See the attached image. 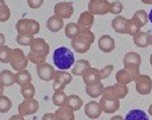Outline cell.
<instances>
[{"instance_id":"1","label":"cell","mask_w":152,"mask_h":120,"mask_svg":"<svg viewBox=\"0 0 152 120\" xmlns=\"http://www.w3.org/2000/svg\"><path fill=\"white\" fill-rule=\"evenodd\" d=\"M81 27V26H80ZM94 33L90 29L81 27V31L74 40H71V46L78 53H84L90 48L94 41Z\"/></svg>"},{"instance_id":"2","label":"cell","mask_w":152,"mask_h":120,"mask_svg":"<svg viewBox=\"0 0 152 120\" xmlns=\"http://www.w3.org/2000/svg\"><path fill=\"white\" fill-rule=\"evenodd\" d=\"M53 61L56 67L60 69L61 71L68 70L73 64H75L74 53L70 48L66 46H60L54 51Z\"/></svg>"},{"instance_id":"3","label":"cell","mask_w":152,"mask_h":120,"mask_svg":"<svg viewBox=\"0 0 152 120\" xmlns=\"http://www.w3.org/2000/svg\"><path fill=\"white\" fill-rule=\"evenodd\" d=\"M128 93L129 89L127 85H122L117 83L115 85L107 86V88H104L102 97L107 100H120L126 97Z\"/></svg>"},{"instance_id":"4","label":"cell","mask_w":152,"mask_h":120,"mask_svg":"<svg viewBox=\"0 0 152 120\" xmlns=\"http://www.w3.org/2000/svg\"><path fill=\"white\" fill-rule=\"evenodd\" d=\"M15 28L18 34H35L40 31V23L35 19L20 18L15 24Z\"/></svg>"},{"instance_id":"5","label":"cell","mask_w":152,"mask_h":120,"mask_svg":"<svg viewBox=\"0 0 152 120\" xmlns=\"http://www.w3.org/2000/svg\"><path fill=\"white\" fill-rule=\"evenodd\" d=\"M28 56L24 55L23 51L21 48H14L13 50V57L11 59L10 66L13 70H15L16 72L21 70H26V67L28 65Z\"/></svg>"},{"instance_id":"6","label":"cell","mask_w":152,"mask_h":120,"mask_svg":"<svg viewBox=\"0 0 152 120\" xmlns=\"http://www.w3.org/2000/svg\"><path fill=\"white\" fill-rule=\"evenodd\" d=\"M72 81V74L64 71H56L55 78L53 80V89L54 91H63L68 84Z\"/></svg>"},{"instance_id":"7","label":"cell","mask_w":152,"mask_h":120,"mask_svg":"<svg viewBox=\"0 0 152 120\" xmlns=\"http://www.w3.org/2000/svg\"><path fill=\"white\" fill-rule=\"evenodd\" d=\"M111 2L107 0H90L88 2V11L94 15H104L110 12Z\"/></svg>"},{"instance_id":"8","label":"cell","mask_w":152,"mask_h":120,"mask_svg":"<svg viewBox=\"0 0 152 120\" xmlns=\"http://www.w3.org/2000/svg\"><path fill=\"white\" fill-rule=\"evenodd\" d=\"M136 91L141 95H147L152 90V80L148 75L140 74L135 80Z\"/></svg>"},{"instance_id":"9","label":"cell","mask_w":152,"mask_h":120,"mask_svg":"<svg viewBox=\"0 0 152 120\" xmlns=\"http://www.w3.org/2000/svg\"><path fill=\"white\" fill-rule=\"evenodd\" d=\"M140 75V70L134 71V70H128V69H122L118 71L116 74V80L117 83L122 85H128L129 83L133 82L136 80V78Z\"/></svg>"},{"instance_id":"10","label":"cell","mask_w":152,"mask_h":120,"mask_svg":"<svg viewBox=\"0 0 152 120\" xmlns=\"http://www.w3.org/2000/svg\"><path fill=\"white\" fill-rule=\"evenodd\" d=\"M54 12L55 15L59 16L62 19H68L73 15L74 12V7L70 2L67 1H61L55 4L54 6Z\"/></svg>"},{"instance_id":"11","label":"cell","mask_w":152,"mask_h":120,"mask_svg":"<svg viewBox=\"0 0 152 120\" xmlns=\"http://www.w3.org/2000/svg\"><path fill=\"white\" fill-rule=\"evenodd\" d=\"M124 68L128 69V70H134L138 71L140 70L141 65V56L138 53L135 51H129L124 56Z\"/></svg>"},{"instance_id":"12","label":"cell","mask_w":152,"mask_h":120,"mask_svg":"<svg viewBox=\"0 0 152 120\" xmlns=\"http://www.w3.org/2000/svg\"><path fill=\"white\" fill-rule=\"evenodd\" d=\"M39 102L36 99H24L20 104L18 105V113L23 116H26V115L35 114L39 110Z\"/></svg>"},{"instance_id":"13","label":"cell","mask_w":152,"mask_h":120,"mask_svg":"<svg viewBox=\"0 0 152 120\" xmlns=\"http://www.w3.org/2000/svg\"><path fill=\"white\" fill-rule=\"evenodd\" d=\"M82 80L86 86H94L100 83L102 76H100L99 70L96 68L90 67L88 68L82 75Z\"/></svg>"},{"instance_id":"14","label":"cell","mask_w":152,"mask_h":120,"mask_svg":"<svg viewBox=\"0 0 152 120\" xmlns=\"http://www.w3.org/2000/svg\"><path fill=\"white\" fill-rule=\"evenodd\" d=\"M37 73H38L39 78L43 81L54 80L56 75L55 69L49 63H43L37 66Z\"/></svg>"},{"instance_id":"15","label":"cell","mask_w":152,"mask_h":120,"mask_svg":"<svg viewBox=\"0 0 152 120\" xmlns=\"http://www.w3.org/2000/svg\"><path fill=\"white\" fill-rule=\"evenodd\" d=\"M29 48H31L29 51L31 53H37V55H44L46 57L49 55V51H50V46L42 38H36L33 40L31 45L29 46Z\"/></svg>"},{"instance_id":"16","label":"cell","mask_w":152,"mask_h":120,"mask_svg":"<svg viewBox=\"0 0 152 120\" xmlns=\"http://www.w3.org/2000/svg\"><path fill=\"white\" fill-rule=\"evenodd\" d=\"M84 112L86 116L90 119H96L99 118L102 114V110L100 107V104L96 101H90L84 106Z\"/></svg>"},{"instance_id":"17","label":"cell","mask_w":152,"mask_h":120,"mask_svg":"<svg viewBox=\"0 0 152 120\" xmlns=\"http://www.w3.org/2000/svg\"><path fill=\"white\" fill-rule=\"evenodd\" d=\"M99 50L104 53H111L116 48V43L115 40L109 34H104L99 38Z\"/></svg>"},{"instance_id":"18","label":"cell","mask_w":152,"mask_h":120,"mask_svg":"<svg viewBox=\"0 0 152 120\" xmlns=\"http://www.w3.org/2000/svg\"><path fill=\"white\" fill-rule=\"evenodd\" d=\"M55 116L57 120H75L74 110L69 105L59 107L55 111Z\"/></svg>"},{"instance_id":"19","label":"cell","mask_w":152,"mask_h":120,"mask_svg":"<svg viewBox=\"0 0 152 120\" xmlns=\"http://www.w3.org/2000/svg\"><path fill=\"white\" fill-rule=\"evenodd\" d=\"M99 104L102 107V112L105 113H115L118 109L120 108V100H107L104 97L100 98Z\"/></svg>"},{"instance_id":"20","label":"cell","mask_w":152,"mask_h":120,"mask_svg":"<svg viewBox=\"0 0 152 120\" xmlns=\"http://www.w3.org/2000/svg\"><path fill=\"white\" fill-rule=\"evenodd\" d=\"M133 38L134 43L138 48H145L151 45V34L149 33H146V31H140V33L133 36Z\"/></svg>"},{"instance_id":"21","label":"cell","mask_w":152,"mask_h":120,"mask_svg":"<svg viewBox=\"0 0 152 120\" xmlns=\"http://www.w3.org/2000/svg\"><path fill=\"white\" fill-rule=\"evenodd\" d=\"M46 26H47V28L50 31H52V33H58L59 30H61V29L64 27V21L59 16L53 15L48 18Z\"/></svg>"},{"instance_id":"22","label":"cell","mask_w":152,"mask_h":120,"mask_svg":"<svg viewBox=\"0 0 152 120\" xmlns=\"http://www.w3.org/2000/svg\"><path fill=\"white\" fill-rule=\"evenodd\" d=\"M94 15L92 13H90L89 11H84L80 14V16L78 17L77 23L79 24L81 27L90 29L94 25Z\"/></svg>"},{"instance_id":"23","label":"cell","mask_w":152,"mask_h":120,"mask_svg":"<svg viewBox=\"0 0 152 120\" xmlns=\"http://www.w3.org/2000/svg\"><path fill=\"white\" fill-rule=\"evenodd\" d=\"M16 83V78L14 73L9 70H2L0 73V84L5 86H12Z\"/></svg>"},{"instance_id":"24","label":"cell","mask_w":152,"mask_h":120,"mask_svg":"<svg viewBox=\"0 0 152 120\" xmlns=\"http://www.w3.org/2000/svg\"><path fill=\"white\" fill-rule=\"evenodd\" d=\"M126 21L127 18L123 15H117L112 20V26L118 33L126 34Z\"/></svg>"},{"instance_id":"25","label":"cell","mask_w":152,"mask_h":120,"mask_svg":"<svg viewBox=\"0 0 152 120\" xmlns=\"http://www.w3.org/2000/svg\"><path fill=\"white\" fill-rule=\"evenodd\" d=\"M88 68H90V64L87 60H77L74 64V68L72 69V75L74 76H82L83 73L87 70Z\"/></svg>"},{"instance_id":"26","label":"cell","mask_w":152,"mask_h":120,"mask_svg":"<svg viewBox=\"0 0 152 120\" xmlns=\"http://www.w3.org/2000/svg\"><path fill=\"white\" fill-rule=\"evenodd\" d=\"M125 120H149L148 115L141 109H132L125 116Z\"/></svg>"},{"instance_id":"27","label":"cell","mask_w":152,"mask_h":120,"mask_svg":"<svg viewBox=\"0 0 152 120\" xmlns=\"http://www.w3.org/2000/svg\"><path fill=\"white\" fill-rule=\"evenodd\" d=\"M81 27L78 23L75 22H69L66 24L65 26V35L70 40H74L76 36L80 33Z\"/></svg>"},{"instance_id":"28","label":"cell","mask_w":152,"mask_h":120,"mask_svg":"<svg viewBox=\"0 0 152 120\" xmlns=\"http://www.w3.org/2000/svg\"><path fill=\"white\" fill-rule=\"evenodd\" d=\"M104 86L102 82L97 85L86 86V87H85V92H86V94L92 98H97L99 96H102V93H104Z\"/></svg>"},{"instance_id":"29","label":"cell","mask_w":152,"mask_h":120,"mask_svg":"<svg viewBox=\"0 0 152 120\" xmlns=\"http://www.w3.org/2000/svg\"><path fill=\"white\" fill-rule=\"evenodd\" d=\"M132 19H133V20L137 24H138L140 27H142V26L146 25V23L148 22L149 15L147 14V12L145 10H143V9H140V10H137L133 14V17H132Z\"/></svg>"},{"instance_id":"30","label":"cell","mask_w":152,"mask_h":120,"mask_svg":"<svg viewBox=\"0 0 152 120\" xmlns=\"http://www.w3.org/2000/svg\"><path fill=\"white\" fill-rule=\"evenodd\" d=\"M13 57V50L7 46H0V61L3 64H10Z\"/></svg>"},{"instance_id":"31","label":"cell","mask_w":152,"mask_h":120,"mask_svg":"<svg viewBox=\"0 0 152 120\" xmlns=\"http://www.w3.org/2000/svg\"><path fill=\"white\" fill-rule=\"evenodd\" d=\"M52 101L54 105L58 107L65 106V105H68V96L65 94L64 91H56L53 94Z\"/></svg>"},{"instance_id":"32","label":"cell","mask_w":152,"mask_h":120,"mask_svg":"<svg viewBox=\"0 0 152 120\" xmlns=\"http://www.w3.org/2000/svg\"><path fill=\"white\" fill-rule=\"evenodd\" d=\"M15 78H16V83L19 86L28 84V83L31 82V75L28 72V70H26H26H21L16 72Z\"/></svg>"},{"instance_id":"33","label":"cell","mask_w":152,"mask_h":120,"mask_svg":"<svg viewBox=\"0 0 152 120\" xmlns=\"http://www.w3.org/2000/svg\"><path fill=\"white\" fill-rule=\"evenodd\" d=\"M20 93L24 99H33L36 93V88L31 83L20 86Z\"/></svg>"},{"instance_id":"34","label":"cell","mask_w":152,"mask_h":120,"mask_svg":"<svg viewBox=\"0 0 152 120\" xmlns=\"http://www.w3.org/2000/svg\"><path fill=\"white\" fill-rule=\"evenodd\" d=\"M140 29L141 27L138 25L135 21L133 20L132 18L130 19H127L126 21V33L129 34V35H132V36H135L136 34H138L140 33Z\"/></svg>"},{"instance_id":"35","label":"cell","mask_w":152,"mask_h":120,"mask_svg":"<svg viewBox=\"0 0 152 120\" xmlns=\"http://www.w3.org/2000/svg\"><path fill=\"white\" fill-rule=\"evenodd\" d=\"M10 17V9L6 5L4 0H0V21L5 22Z\"/></svg>"},{"instance_id":"36","label":"cell","mask_w":152,"mask_h":120,"mask_svg":"<svg viewBox=\"0 0 152 120\" xmlns=\"http://www.w3.org/2000/svg\"><path fill=\"white\" fill-rule=\"evenodd\" d=\"M82 104V99L79 96H77V95H70V96H68V105L72 107L74 111H77V110L81 108Z\"/></svg>"},{"instance_id":"37","label":"cell","mask_w":152,"mask_h":120,"mask_svg":"<svg viewBox=\"0 0 152 120\" xmlns=\"http://www.w3.org/2000/svg\"><path fill=\"white\" fill-rule=\"evenodd\" d=\"M12 107V101L7 96L0 95V112L6 113Z\"/></svg>"},{"instance_id":"38","label":"cell","mask_w":152,"mask_h":120,"mask_svg":"<svg viewBox=\"0 0 152 120\" xmlns=\"http://www.w3.org/2000/svg\"><path fill=\"white\" fill-rule=\"evenodd\" d=\"M35 40L33 34H18L16 41L21 46H31L33 40Z\"/></svg>"},{"instance_id":"39","label":"cell","mask_w":152,"mask_h":120,"mask_svg":"<svg viewBox=\"0 0 152 120\" xmlns=\"http://www.w3.org/2000/svg\"><path fill=\"white\" fill-rule=\"evenodd\" d=\"M28 58L29 60V62H31L33 64H36L37 66L40 65V64L46 63V56L44 55H37V53H34L31 51H29L28 53Z\"/></svg>"},{"instance_id":"40","label":"cell","mask_w":152,"mask_h":120,"mask_svg":"<svg viewBox=\"0 0 152 120\" xmlns=\"http://www.w3.org/2000/svg\"><path fill=\"white\" fill-rule=\"evenodd\" d=\"M124 9V5L121 1L119 0H116L114 2H111V5H110V12L113 14H116V15H119Z\"/></svg>"},{"instance_id":"41","label":"cell","mask_w":152,"mask_h":120,"mask_svg":"<svg viewBox=\"0 0 152 120\" xmlns=\"http://www.w3.org/2000/svg\"><path fill=\"white\" fill-rule=\"evenodd\" d=\"M113 71H114V65H112V64L107 65L105 67L100 69L99 72H100V76H102V80L107 79V78L112 74Z\"/></svg>"},{"instance_id":"42","label":"cell","mask_w":152,"mask_h":120,"mask_svg":"<svg viewBox=\"0 0 152 120\" xmlns=\"http://www.w3.org/2000/svg\"><path fill=\"white\" fill-rule=\"evenodd\" d=\"M44 3V0H28V4L31 8L37 9Z\"/></svg>"},{"instance_id":"43","label":"cell","mask_w":152,"mask_h":120,"mask_svg":"<svg viewBox=\"0 0 152 120\" xmlns=\"http://www.w3.org/2000/svg\"><path fill=\"white\" fill-rule=\"evenodd\" d=\"M42 120H57V119H56L55 113H51V112H49V113L44 114L43 119Z\"/></svg>"},{"instance_id":"44","label":"cell","mask_w":152,"mask_h":120,"mask_svg":"<svg viewBox=\"0 0 152 120\" xmlns=\"http://www.w3.org/2000/svg\"><path fill=\"white\" fill-rule=\"evenodd\" d=\"M8 120H24L23 116L20 114H15V115H12V116L9 118Z\"/></svg>"},{"instance_id":"45","label":"cell","mask_w":152,"mask_h":120,"mask_svg":"<svg viewBox=\"0 0 152 120\" xmlns=\"http://www.w3.org/2000/svg\"><path fill=\"white\" fill-rule=\"evenodd\" d=\"M110 120H125V118H123V116H121V115H115Z\"/></svg>"},{"instance_id":"46","label":"cell","mask_w":152,"mask_h":120,"mask_svg":"<svg viewBox=\"0 0 152 120\" xmlns=\"http://www.w3.org/2000/svg\"><path fill=\"white\" fill-rule=\"evenodd\" d=\"M4 43H5L4 34H3V33H1V34H0V46H4Z\"/></svg>"},{"instance_id":"47","label":"cell","mask_w":152,"mask_h":120,"mask_svg":"<svg viewBox=\"0 0 152 120\" xmlns=\"http://www.w3.org/2000/svg\"><path fill=\"white\" fill-rule=\"evenodd\" d=\"M141 1L146 4H152V0H141Z\"/></svg>"},{"instance_id":"48","label":"cell","mask_w":152,"mask_h":120,"mask_svg":"<svg viewBox=\"0 0 152 120\" xmlns=\"http://www.w3.org/2000/svg\"><path fill=\"white\" fill-rule=\"evenodd\" d=\"M3 90H4V86L0 84V94H1V95H3V94H2V93H3Z\"/></svg>"},{"instance_id":"49","label":"cell","mask_w":152,"mask_h":120,"mask_svg":"<svg viewBox=\"0 0 152 120\" xmlns=\"http://www.w3.org/2000/svg\"><path fill=\"white\" fill-rule=\"evenodd\" d=\"M149 20H150V22L152 23V8H151V10H150V12H149Z\"/></svg>"},{"instance_id":"50","label":"cell","mask_w":152,"mask_h":120,"mask_svg":"<svg viewBox=\"0 0 152 120\" xmlns=\"http://www.w3.org/2000/svg\"><path fill=\"white\" fill-rule=\"evenodd\" d=\"M148 113L151 115L152 116V104L150 105V106H149V109H148Z\"/></svg>"},{"instance_id":"51","label":"cell","mask_w":152,"mask_h":120,"mask_svg":"<svg viewBox=\"0 0 152 120\" xmlns=\"http://www.w3.org/2000/svg\"><path fill=\"white\" fill-rule=\"evenodd\" d=\"M150 64H151V67H152V55L150 56Z\"/></svg>"},{"instance_id":"52","label":"cell","mask_w":152,"mask_h":120,"mask_svg":"<svg viewBox=\"0 0 152 120\" xmlns=\"http://www.w3.org/2000/svg\"><path fill=\"white\" fill-rule=\"evenodd\" d=\"M151 46H152V34H151Z\"/></svg>"}]
</instances>
